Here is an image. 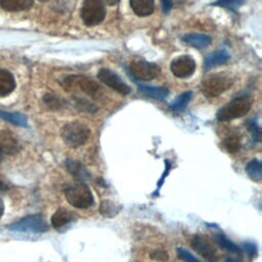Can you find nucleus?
Here are the masks:
<instances>
[{
    "instance_id": "1",
    "label": "nucleus",
    "mask_w": 262,
    "mask_h": 262,
    "mask_svg": "<svg viewBox=\"0 0 262 262\" xmlns=\"http://www.w3.org/2000/svg\"><path fill=\"white\" fill-rule=\"evenodd\" d=\"M63 193L69 204L78 209H87L94 203L92 191L85 182L78 181L66 184Z\"/></svg>"
},
{
    "instance_id": "2",
    "label": "nucleus",
    "mask_w": 262,
    "mask_h": 262,
    "mask_svg": "<svg viewBox=\"0 0 262 262\" xmlns=\"http://www.w3.org/2000/svg\"><path fill=\"white\" fill-rule=\"evenodd\" d=\"M233 81V78L226 73L211 74L202 80L201 90L208 97H216L229 89Z\"/></svg>"
},
{
    "instance_id": "3",
    "label": "nucleus",
    "mask_w": 262,
    "mask_h": 262,
    "mask_svg": "<svg viewBox=\"0 0 262 262\" xmlns=\"http://www.w3.org/2000/svg\"><path fill=\"white\" fill-rule=\"evenodd\" d=\"M252 105V100L248 96H239L222 106L216 114L219 122H227L242 118L248 114Z\"/></svg>"
},
{
    "instance_id": "4",
    "label": "nucleus",
    "mask_w": 262,
    "mask_h": 262,
    "mask_svg": "<svg viewBox=\"0 0 262 262\" xmlns=\"http://www.w3.org/2000/svg\"><path fill=\"white\" fill-rule=\"evenodd\" d=\"M90 136V129L83 123L74 121L66 124L61 129L63 141L71 147H79L85 144Z\"/></svg>"
},
{
    "instance_id": "5",
    "label": "nucleus",
    "mask_w": 262,
    "mask_h": 262,
    "mask_svg": "<svg viewBox=\"0 0 262 262\" xmlns=\"http://www.w3.org/2000/svg\"><path fill=\"white\" fill-rule=\"evenodd\" d=\"M81 18L87 27L99 25L105 16V7L102 0H84L81 11Z\"/></svg>"
},
{
    "instance_id": "6",
    "label": "nucleus",
    "mask_w": 262,
    "mask_h": 262,
    "mask_svg": "<svg viewBox=\"0 0 262 262\" xmlns=\"http://www.w3.org/2000/svg\"><path fill=\"white\" fill-rule=\"evenodd\" d=\"M60 85L67 91L79 89L89 96H95L99 91V86L93 80L82 75H70L60 81Z\"/></svg>"
},
{
    "instance_id": "7",
    "label": "nucleus",
    "mask_w": 262,
    "mask_h": 262,
    "mask_svg": "<svg viewBox=\"0 0 262 262\" xmlns=\"http://www.w3.org/2000/svg\"><path fill=\"white\" fill-rule=\"evenodd\" d=\"M10 230L32 232V233H42L47 231L48 225L41 214H33L21 218L20 220L8 225Z\"/></svg>"
},
{
    "instance_id": "8",
    "label": "nucleus",
    "mask_w": 262,
    "mask_h": 262,
    "mask_svg": "<svg viewBox=\"0 0 262 262\" xmlns=\"http://www.w3.org/2000/svg\"><path fill=\"white\" fill-rule=\"evenodd\" d=\"M129 71L135 79L140 81L152 80L160 74V68L156 63L142 59L132 60L129 64Z\"/></svg>"
},
{
    "instance_id": "9",
    "label": "nucleus",
    "mask_w": 262,
    "mask_h": 262,
    "mask_svg": "<svg viewBox=\"0 0 262 262\" xmlns=\"http://www.w3.org/2000/svg\"><path fill=\"white\" fill-rule=\"evenodd\" d=\"M97 77L103 84L122 95H127L131 91L130 87L115 72L108 69H100L97 73Z\"/></svg>"
},
{
    "instance_id": "10",
    "label": "nucleus",
    "mask_w": 262,
    "mask_h": 262,
    "mask_svg": "<svg viewBox=\"0 0 262 262\" xmlns=\"http://www.w3.org/2000/svg\"><path fill=\"white\" fill-rule=\"evenodd\" d=\"M170 70L177 78H187L194 73L195 62L191 56L181 55L172 60Z\"/></svg>"
},
{
    "instance_id": "11",
    "label": "nucleus",
    "mask_w": 262,
    "mask_h": 262,
    "mask_svg": "<svg viewBox=\"0 0 262 262\" xmlns=\"http://www.w3.org/2000/svg\"><path fill=\"white\" fill-rule=\"evenodd\" d=\"M190 246L198 254H200L209 262L216 261L217 259L216 249L213 247V245L208 238L201 235H195L192 237L190 242Z\"/></svg>"
},
{
    "instance_id": "12",
    "label": "nucleus",
    "mask_w": 262,
    "mask_h": 262,
    "mask_svg": "<svg viewBox=\"0 0 262 262\" xmlns=\"http://www.w3.org/2000/svg\"><path fill=\"white\" fill-rule=\"evenodd\" d=\"M64 166L67 171L80 182H85L91 177L88 169L77 160L67 159L64 162Z\"/></svg>"
},
{
    "instance_id": "13",
    "label": "nucleus",
    "mask_w": 262,
    "mask_h": 262,
    "mask_svg": "<svg viewBox=\"0 0 262 262\" xmlns=\"http://www.w3.org/2000/svg\"><path fill=\"white\" fill-rule=\"evenodd\" d=\"M19 150V144L16 138L9 132L0 134V151L6 155H14Z\"/></svg>"
},
{
    "instance_id": "14",
    "label": "nucleus",
    "mask_w": 262,
    "mask_h": 262,
    "mask_svg": "<svg viewBox=\"0 0 262 262\" xmlns=\"http://www.w3.org/2000/svg\"><path fill=\"white\" fill-rule=\"evenodd\" d=\"M229 57L230 56L225 49H219L214 52H211L205 57V61H204L205 68L212 69V68L224 64L229 60Z\"/></svg>"
},
{
    "instance_id": "15",
    "label": "nucleus",
    "mask_w": 262,
    "mask_h": 262,
    "mask_svg": "<svg viewBox=\"0 0 262 262\" xmlns=\"http://www.w3.org/2000/svg\"><path fill=\"white\" fill-rule=\"evenodd\" d=\"M15 88V80L10 72L0 69V97L7 96Z\"/></svg>"
},
{
    "instance_id": "16",
    "label": "nucleus",
    "mask_w": 262,
    "mask_h": 262,
    "mask_svg": "<svg viewBox=\"0 0 262 262\" xmlns=\"http://www.w3.org/2000/svg\"><path fill=\"white\" fill-rule=\"evenodd\" d=\"M130 6L135 14L147 16L154 12L155 0H130Z\"/></svg>"
},
{
    "instance_id": "17",
    "label": "nucleus",
    "mask_w": 262,
    "mask_h": 262,
    "mask_svg": "<svg viewBox=\"0 0 262 262\" xmlns=\"http://www.w3.org/2000/svg\"><path fill=\"white\" fill-rule=\"evenodd\" d=\"M182 40L191 45L192 47L194 48H199V49H202V48H206L208 47L211 42H212V39L209 35H206V34H186L182 37Z\"/></svg>"
},
{
    "instance_id": "18",
    "label": "nucleus",
    "mask_w": 262,
    "mask_h": 262,
    "mask_svg": "<svg viewBox=\"0 0 262 262\" xmlns=\"http://www.w3.org/2000/svg\"><path fill=\"white\" fill-rule=\"evenodd\" d=\"M34 0H0V6L7 11L16 12L32 7Z\"/></svg>"
},
{
    "instance_id": "19",
    "label": "nucleus",
    "mask_w": 262,
    "mask_h": 262,
    "mask_svg": "<svg viewBox=\"0 0 262 262\" xmlns=\"http://www.w3.org/2000/svg\"><path fill=\"white\" fill-rule=\"evenodd\" d=\"M138 90L144 96L150 97V98L156 99V100H164L169 94V91L166 88H163V87L139 85Z\"/></svg>"
},
{
    "instance_id": "20",
    "label": "nucleus",
    "mask_w": 262,
    "mask_h": 262,
    "mask_svg": "<svg viewBox=\"0 0 262 262\" xmlns=\"http://www.w3.org/2000/svg\"><path fill=\"white\" fill-rule=\"evenodd\" d=\"M73 219V215L70 211H68L64 208H59L57 209L53 215L51 216V225L55 229H59L70 223Z\"/></svg>"
},
{
    "instance_id": "21",
    "label": "nucleus",
    "mask_w": 262,
    "mask_h": 262,
    "mask_svg": "<svg viewBox=\"0 0 262 262\" xmlns=\"http://www.w3.org/2000/svg\"><path fill=\"white\" fill-rule=\"evenodd\" d=\"M0 117L13 124L16 126H21V127H27L28 126V120L26 116H24L20 113H15V112H7V111H1L0 110Z\"/></svg>"
},
{
    "instance_id": "22",
    "label": "nucleus",
    "mask_w": 262,
    "mask_h": 262,
    "mask_svg": "<svg viewBox=\"0 0 262 262\" xmlns=\"http://www.w3.org/2000/svg\"><path fill=\"white\" fill-rule=\"evenodd\" d=\"M246 172L248 176L255 180V181H260L262 178V164L259 160L254 159L250 161L247 166H246Z\"/></svg>"
},
{
    "instance_id": "23",
    "label": "nucleus",
    "mask_w": 262,
    "mask_h": 262,
    "mask_svg": "<svg viewBox=\"0 0 262 262\" xmlns=\"http://www.w3.org/2000/svg\"><path fill=\"white\" fill-rule=\"evenodd\" d=\"M215 242L217 243L218 246H220L222 249L231 252V253H235V254H241V248L235 245L232 241H230L229 238H227V236H225L222 233H217L215 234Z\"/></svg>"
},
{
    "instance_id": "24",
    "label": "nucleus",
    "mask_w": 262,
    "mask_h": 262,
    "mask_svg": "<svg viewBox=\"0 0 262 262\" xmlns=\"http://www.w3.org/2000/svg\"><path fill=\"white\" fill-rule=\"evenodd\" d=\"M191 96H192L191 91H186L181 93L176 97V99L173 102L170 103V108L173 112H182L187 106L188 102L191 99Z\"/></svg>"
},
{
    "instance_id": "25",
    "label": "nucleus",
    "mask_w": 262,
    "mask_h": 262,
    "mask_svg": "<svg viewBox=\"0 0 262 262\" xmlns=\"http://www.w3.org/2000/svg\"><path fill=\"white\" fill-rule=\"evenodd\" d=\"M223 145L228 152L234 154L241 148V138L237 134H230L224 139Z\"/></svg>"
},
{
    "instance_id": "26",
    "label": "nucleus",
    "mask_w": 262,
    "mask_h": 262,
    "mask_svg": "<svg viewBox=\"0 0 262 262\" xmlns=\"http://www.w3.org/2000/svg\"><path fill=\"white\" fill-rule=\"evenodd\" d=\"M74 103H75L76 107L81 112H86V113L93 114L97 111V106L95 104H93L91 101H89L85 98L74 97Z\"/></svg>"
},
{
    "instance_id": "27",
    "label": "nucleus",
    "mask_w": 262,
    "mask_h": 262,
    "mask_svg": "<svg viewBox=\"0 0 262 262\" xmlns=\"http://www.w3.org/2000/svg\"><path fill=\"white\" fill-rule=\"evenodd\" d=\"M43 101L50 110H59L63 106V100L53 94L44 95Z\"/></svg>"
},
{
    "instance_id": "28",
    "label": "nucleus",
    "mask_w": 262,
    "mask_h": 262,
    "mask_svg": "<svg viewBox=\"0 0 262 262\" xmlns=\"http://www.w3.org/2000/svg\"><path fill=\"white\" fill-rule=\"evenodd\" d=\"M101 215L106 216V217H111L114 216L118 213L119 209L116 208V205L111 202V201H102L100 204V209H99Z\"/></svg>"
},
{
    "instance_id": "29",
    "label": "nucleus",
    "mask_w": 262,
    "mask_h": 262,
    "mask_svg": "<svg viewBox=\"0 0 262 262\" xmlns=\"http://www.w3.org/2000/svg\"><path fill=\"white\" fill-rule=\"evenodd\" d=\"M243 3H244V0H216L215 2L211 3V5L234 10L237 7H239Z\"/></svg>"
},
{
    "instance_id": "30",
    "label": "nucleus",
    "mask_w": 262,
    "mask_h": 262,
    "mask_svg": "<svg viewBox=\"0 0 262 262\" xmlns=\"http://www.w3.org/2000/svg\"><path fill=\"white\" fill-rule=\"evenodd\" d=\"M176 251H177V256L184 262H201L198 258H195L191 253H189L184 248H177Z\"/></svg>"
},
{
    "instance_id": "31",
    "label": "nucleus",
    "mask_w": 262,
    "mask_h": 262,
    "mask_svg": "<svg viewBox=\"0 0 262 262\" xmlns=\"http://www.w3.org/2000/svg\"><path fill=\"white\" fill-rule=\"evenodd\" d=\"M248 129L252 135V138L254 141L258 142L260 141V138H261V130H260V127L259 125L254 122V121H249V124H248Z\"/></svg>"
},
{
    "instance_id": "32",
    "label": "nucleus",
    "mask_w": 262,
    "mask_h": 262,
    "mask_svg": "<svg viewBox=\"0 0 262 262\" xmlns=\"http://www.w3.org/2000/svg\"><path fill=\"white\" fill-rule=\"evenodd\" d=\"M150 259L155 260V261H160V262H165L169 259V254L167 251L162 250V249H157L154 250L152 252H150L149 254Z\"/></svg>"
},
{
    "instance_id": "33",
    "label": "nucleus",
    "mask_w": 262,
    "mask_h": 262,
    "mask_svg": "<svg viewBox=\"0 0 262 262\" xmlns=\"http://www.w3.org/2000/svg\"><path fill=\"white\" fill-rule=\"evenodd\" d=\"M161 4H162V10L164 13H168L173 6L172 0H161Z\"/></svg>"
},
{
    "instance_id": "34",
    "label": "nucleus",
    "mask_w": 262,
    "mask_h": 262,
    "mask_svg": "<svg viewBox=\"0 0 262 262\" xmlns=\"http://www.w3.org/2000/svg\"><path fill=\"white\" fill-rule=\"evenodd\" d=\"M246 247H245V249H246V251L250 254V255H253L254 254V250H255V247L253 246V245H245Z\"/></svg>"
},
{
    "instance_id": "35",
    "label": "nucleus",
    "mask_w": 262,
    "mask_h": 262,
    "mask_svg": "<svg viewBox=\"0 0 262 262\" xmlns=\"http://www.w3.org/2000/svg\"><path fill=\"white\" fill-rule=\"evenodd\" d=\"M6 190H8V185L4 181L0 180V192H4Z\"/></svg>"
},
{
    "instance_id": "36",
    "label": "nucleus",
    "mask_w": 262,
    "mask_h": 262,
    "mask_svg": "<svg viewBox=\"0 0 262 262\" xmlns=\"http://www.w3.org/2000/svg\"><path fill=\"white\" fill-rule=\"evenodd\" d=\"M102 1H103V3H105V4L113 6V5H116L117 3H119L120 0H102Z\"/></svg>"
},
{
    "instance_id": "37",
    "label": "nucleus",
    "mask_w": 262,
    "mask_h": 262,
    "mask_svg": "<svg viewBox=\"0 0 262 262\" xmlns=\"http://www.w3.org/2000/svg\"><path fill=\"white\" fill-rule=\"evenodd\" d=\"M3 213H4V203H3V201L0 199V219H1L2 215H3Z\"/></svg>"
},
{
    "instance_id": "38",
    "label": "nucleus",
    "mask_w": 262,
    "mask_h": 262,
    "mask_svg": "<svg viewBox=\"0 0 262 262\" xmlns=\"http://www.w3.org/2000/svg\"><path fill=\"white\" fill-rule=\"evenodd\" d=\"M225 262H238V261H236V260H234V259H232V258H227V259L225 260Z\"/></svg>"
},
{
    "instance_id": "39",
    "label": "nucleus",
    "mask_w": 262,
    "mask_h": 262,
    "mask_svg": "<svg viewBox=\"0 0 262 262\" xmlns=\"http://www.w3.org/2000/svg\"><path fill=\"white\" fill-rule=\"evenodd\" d=\"M1 158H2V152L0 151V162H1Z\"/></svg>"
},
{
    "instance_id": "40",
    "label": "nucleus",
    "mask_w": 262,
    "mask_h": 262,
    "mask_svg": "<svg viewBox=\"0 0 262 262\" xmlns=\"http://www.w3.org/2000/svg\"><path fill=\"white\" fill-rule=\"evenodd\" d=\"M39 1H41V2H46V1H48V0H39Z\"/></svg>"
}]
</instances>
